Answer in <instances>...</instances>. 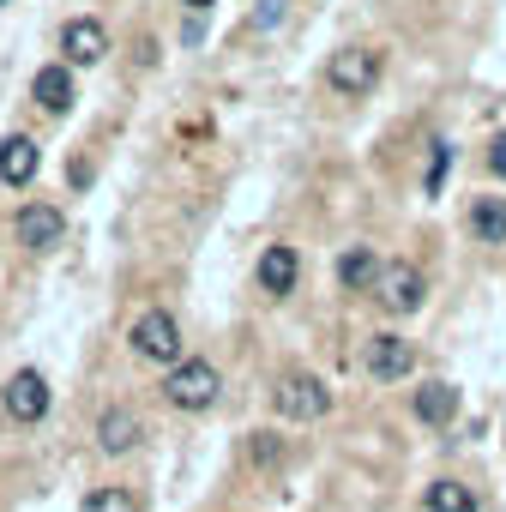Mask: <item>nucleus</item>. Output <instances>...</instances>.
<instances>
[{
  "instance_id": "nucleus-1",
  "label": "nucleus",
  "mask_w": 506,
  "mask_h": 512,
  "mask_svg": "<svg viewBox=\"0 0 506 512\" xmlns=\"http://www.w3.org/2000/svg\"><path fill=\"white\" fill-rule=\"evenodd\" d=\"M380 73H386L380 49H362V43H350V49H338V55L326 61V79H332L338 97H368V91L380 85Z\"/></svg>"
},
{
  "instance_id": "nucleus-2",
  "label": "nucleus",
  "mask_w": 506,
  "mask_h": 512,
  "mask_svg": "<svg viewBox=\"0 0 506 512\" xmlns=\"http://www.w3.org/2000/svg\"><path fill=\"white\" fill-rule=\"evenodd\" d=\"M163 392H169V404H175V410H211V404H217V392H223V380H217V368H211V362L187 356V362H175V368H169Z\"/></svg>"
},
{
  "instance_id": "nucleus-3",
  "label": "nucleus",
  "mask_w": 506,
  "mask_h": 512,
  "mask_svg": "<svg viewBox=\"0 0 506 512\" xmlns=\"http://www.w3.org/2000/svg\"><path fill=\"white\" fill-rule=\"evenodd\" d=\"M272 404H278V416H290V422H320V416L332 410V392H326L320 374H302V368H296V374L278 380Z\"/></svg>"
},
{
  "instance_id": "nucleus-4",
  "label": "nucleus",
  "mask_w": 506,
  "mask_h": 512,
  "mask_svg": "<svg viewBox=\"0 0 506 512\" xmlns=\"http://www.w3.org/2000/svg\"><path fill=\"white\" fill-rule=\"evenodd\" d=\"M127 344H133L145 362H181V326H175V314H163V308H145V314L133 320Z\"/></svg>"
},
{
  "instance_id": "nucleus-5",
  "label": "nucleus",
  "mask_w": 506,
  "mask_h": 512,
  "mask_svg": "<svg viewBox=\"0 0 506 512\" xmlns=\"http://www.w3.org/2000/svg\"><path fill=\"white\" fill-rule=\"evenodd\" d=\"M374 296H380V308L386 314H416L422 308V296H428V278L416 272V266H404V260H392L386 272H380V284H374Z\"/></svg>"
},
{
  "instance_id": "nucleus-6",
  "label": "nucleus",
  "mask_w": 506,
  "mask_h": 512,
  "mask_svg": "<svg viewBox=\"0 0 506 512\" xmlns=\"http://www.w3.org/2000/svg\"><path fill=\"white\" fill-rule=\"evenodd\" d=\"M0 404H7L13 422H43L49 416V380L37 368H19L7 386H0Z\"/></svg>"
},
{
  "instance_id": "nucleus-7",
  "label": "nucleus",
  "mask_w": 506,
  "mask_h": 512,
  "mask_svg": "<svg viewBox=\"0 0 506 512\" xmlns=\"http://www.w3.org/2000/svg\"><path fill=\"white\" fill-rule=\"evenodd\" d=\"M362 368H368L374 380H404V374L416 368V344H410V338H398V332H380V338H368Z\"/></svg>"
},
{
  "instance_id": "nucleus-8",
  "label": "nucleus",
  "mask_w": 506,
  "mask_h": 512,
  "mask_svg": "<svg viewBox=\"0 0 506 512\" xmlns=\"http://www.w3.org/2000/svg\"><path fill=\"white\" fill-rule=\"evenodd\" d=\"M61 235H67V211H61V205H49V199H31V205L19 211V247L43 253V247H55Z\"/></svg>"
},
{
  "instance_id": "nucleus-9",
  "label": "nucleus",
  "mask_w": 506,
  "mask_h": 512,
  "mask_svg": "<svg viewBox=\"0 0 506 512\" xmlns=\"http://www.w3.org/2000/svg\"><path fill=\"white\" fill-rule=\"evenodd\" d=\"M61 55H67L73 67H97V61L109 55V31H103L97 19H67V31H61Z\"/></svg>"
},
{
  "instance_id": "nucleus-10",
  "label": "nucleus",
  "mask_w": 506,
  "mask_h": 512,
  "mask_svg": "<svg viewBox=\"0 0 506 512\" xmlns=\"http://www.w3.org/2000/svg\"><path fill=\"white\" fill-rule=\"evenodd\" d=\"M296 278H302L296 247H284V241H278V247H266V253H260V290H266V296H290V290H296Z\"/></svg>"
},
{
  "instance_id": "nucleus-11",
  "label": "nucleus",
  "mask_w": 506,
  "mask_h": 512,
  "mask_svg": "<svg viewBox=\"0 0 506 512\" xmlns=\"http://www.w3.org/2000/svg\"><path fill=\"white\" fill-rule=\"evenodd\" d=\"M139 434H145V428H139V416H133L127 404H115V410L97 416V446H103V452H133Z\"/></svg>"
},
{
  "instance_id": "nucleus-12",
  "label": "nucleus",
  "mask_w": 506,
  "mask_h": 512,
  "mask_svg": "<svg viewBox=\"0 0 506 512\" xmlns=\"http://www.w3.org/2000/svg\"><path fill=\"white\" fill-rule=\"evenodd\" d=\"M31 103H37V109H49V115H61V109L73 103V73H67V61L43 67V73L31 79Z\"/></svg>"
},
{
  "instance_id": "nucleus-13",
  "label": "nucleus",
  "mask_w": 506,
  "mask_h": 512,
  "mask_svg": "<svg viewBox=\"0 0 506 512\" xmlns=\"http://www.w3.org/2000/svg\"><path fill=\"white\" fill-rule=\"evenodd\" d=\"M31 175H37V139L13 133L7 145H0V181H7V187H25Z\"/></svg>"
},
{
  "instance_id": "nucleus-14",
  "label": "nucleus",
  "mask_w": 506,
  "mask_h": 512,
  "mask_svg": "<svg viewBox=\"0 0 506 512\" xmlns=\"http://www.w3.org/2000/svg\"><path fill=\"white\" fill-rule=\"evenodd\" d=\"M380 272H386V266H380V253H374V247H350L344 260H338V284H344V290H374Z\"/></svg>"
},
{
  "instance_id": "nucleus-15",
  "label": "nucleus",
  "mask_w": 506,
  "mask_h": 512,
  "mask_svg": "<svg viewBox=\"0 0 506 512\" xmlns=\"http://www.w3.org/2000/svg\"><path fill=\"white\" fill-rule=\"evenodd\" d=\"M416 416H422L428 428H446V422L458 416V386H446V380H428V386L416 392Z\"/></svg>"
},
{
  "instance_id": "nucleus-16",
  "label": "nucleus",
  "mask_w": 506,
  "mask_h": 512,
  "mask_svg": "<svg viewBox=\"0 0 506 512\" xmlns=\"http://www.w3.org/2000/svg\"><path fill=\"white\" fill-rule=\"evenodd\" d=\"M470 235L488 241V247H500L506 241V199H476L470 205Z\"/></svg>"
},
{
  "instance_id": "nucleus-17",
  "label": "nucleus",
  "mask_w": 506,
  "mask_h": 512,
  "mask_svg": "<svg viewBox=\"0 0 506 512\" xmlns=\"http://www.w3.org/2000/svg\"><path fill=\"white\" fill-rule=\"evenodd\" d=\"M482 500H476V488H464V482H428V512H476Z\"/></svg>"
},
{
  "instance_id": "nucleus-18",
  "label": "nucleus",
  "mask_w": 506,
  "mask_h": 512,
  "mask_svg": "<svg viewBox=\"0 0 506 512\" xmlns=\"http://www.w3.org/2000/svg\"><path fill=\"white\" fill-rule=\"evenodd\" d=\"M85 512H139V500L127 488H91L85 494Z\"/></svg>"
},
{
  "instance_id": "nucleus-19",
  "label": "nucleus",
  "mask_w": 506,
  "mask_h": 512,
  "mask_svg": "<svg viewBox=\"0 0 506 512\" xmlns=\"http://www.w3.org/2000/svg\"><path fill=\"white\" fill-rule=\"evenodd\" d=\"M278 25H284V0H260V7H253V19H247L253 37H272Z\"/></svg>"
},
{
  "instance_id": "nucleus-20",
  "label": "nucleus",
  "mask_w": 506,
  "mask_h": 512,
  "mask_svg": "<svg viewBox=\"0 0 506 512\" xmlns=\"http://www.w3.org/2000/svg\"><path fill=\"white\" fill-rule=\"evenodd\" d=\"M446 169H452V145H434V163H428V193L446 187Z\"/></svg>"
},
{
  "instance_id": "nucleus-21",
  "label": "nucleus",
  "mask_w": 506,
  "mask_h": 512,
  "mask_svg": "<svg viewBox=\"0 0 506 512\" xmlns=\"http://www.w3.org/2000/svg\"><path fill=\"white\" fill-rule=\"evenodd\" d=\"M253 464H278V434H253Z\"/></svg>"
},
{
  "instance_id": "nucleus-22",
  "label": "nucleus",
  "mask_w": 506,
  "mask_h": 512,
  "mask_svg": "<svg viewBox=\"0 0 506 512\" xmlns=\"http://www.w3.org/2000/svg\"><path fill=\"white\" fill-rule=\"evenodd\" d=\"M488 169L506 181V133H494V145H488Z\"/></svg>"
},
{
  "instance_id": "nucleus-23",
  "label": "nucleus",
  "mask_w": 506,
  "mask_h": 512,
  "mask_svg": "<svg viewBox=\"0 0 506 512\" xmlns=\"http://www.w3.org/2000/svg\"><path fill=\"white\" fill-rule=\"evenodd\" d=\"M181 7H217V0H181Z\"/></svg>"
},
{
  "instance_id": "nucleus-24",
  "label": "nucleus",
  "mask_w": 506,
  "mask_h": 512,
  "mask_svg": "<svg viewBox=\"0 0 506 512\" xmlns=\"http://www.w3.org/2000/svg\"><path fill=\"white\" fill-rule=\"evenodd\" d=\"M0 7H7V0H0Z\"/></svg>"
}]
</instances>
